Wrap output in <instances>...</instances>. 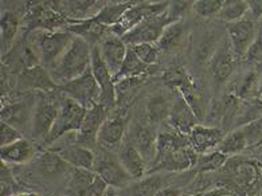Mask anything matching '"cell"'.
Here are the masks:
<instances>
[{
    "instance_id": "1",
    "label": "cell",
    "mask_w": 262,
    "mask_h": 196,
    "mask_svg": "<svg viewBox=\"0 0 262 196\" xmlns=\"http://www.w3.org/2000/svg\"><path fill=\"white\" fill-rule=\"evenodd\" d=\"M92 66V46L82 38L76 36L66 53L51 68V77L58 86L78 78Z\"/></svg>"
},
{
    "instance_id": "2",
    "label": "cell",
    "mask_w": 262,
    "mask_h": 196,
    "mask_svg": "<svg viewBox=\"0 0 262 196\" xmlns=\"http://www.w3.org/2000/svg\"><path fill=\"white\" fill-rule=\"evenodd\" d=\"M164 82L179 94L183 97L186 102L191 106V109L196 114L198 120L203 118L205 114V103H203V97L198 89L194 78L184 70L182 66H175L169 69L164 74Z\"/></svg>"
},
{
    "instance_id": "3",
    "label": "cell",
    "mask_w": 262,
    "mask_h": 196,
    "mask_svg": "<svg viewBox=\"0 0 262 196\" xmlns=\"http://www.w3.org/2000/svg\"><path fill=\"white\" fill-rule=\"evenodd\" d=\"M61 109V101L57 97L51 96V93H38L34 107L33 121H31V135L35 140H45L50 135L51 129L54 126L55 120Z\"/></svg>"
},
{
    "instance_id": "4",
    "label": "cell",
    "mask_w": 262,
    "mask_h": 196,
    "mask_svg": "<svg viewBox=\"0 0 262 196\" xmlns=\"http://www.w3.org/2000/svg\"><path fill=\"white\" fill-rule=\"evenodd\" d=\"M85 114H86V109L82 105H79L72 98L63 96L55 124L51 129L50 135L47 136V139L45 140V144L50 145V144L55 143L58 139L63 137L66 133L78 132L81 125H82Z\"/></svg>"
},
{
    "instance_id": "5",
    "label": "cell",
    "mask_w": 262,
    "mask_h": 196,
    "mask_svg": "<svg viewBox=\"0 0 262 196\" xmlns=\"http://www.w3.org/2000/svg\"><path fill=\"white\" fill-rule=\"evenodd\" d=\"M171 2H162V3H149V2H135L132 7L122 15V18L116 23L111 29V34L116 36L125 35L126 32H129L135 27L143 23L149 18L162 15L163 12L168 10Z\"/></svg>"
},
{
    "instance_id": "6",
    "label": "cell",
    "mask_w": 262,
    "mask_h": 196,
    "mask_svg": "<svg viewBox=\"0 0 262 196\" xmlns=\"http://www.w3.org/2000/svg\"><path fill=\"white\" fill-rule=\"evenodd\" d=\"M76 35L65 31H42L38 39V53L43 66L53 68L66 53Z\"/></svg>"
},
{
    "instance_id": "7",
    "label": "cell",
    "mask_w": 262,
    "mask_h": 196,
    "mask_svg": "<svg viewBox=\"0 0 262 196\" xmlns=\"http://www.w3.org/2000/svg\"><path fill=\"white\" fill-rule=\"evenodd\" d=\"M61 89L63 96L74 100L79 105H82L85 109H89L100 102L101 90L93 73H92V69H89L85 74L78 78L62 85Z\"/></svg>"
},
{
    "instance_id": "8",
    "label": "cell",
    "mask_w": 262,
    "mask_h": 196,
    "mask_svg": "<svg viewBox=\"0 0 262 196\" xmlns=\"http://www.w3.org/2000/svg\"><path fill=\"white\" fill-rule=\"evenodd\" d=\"M173 21L176 20L167 10L162 15L147 19L129 32H126L122 36V40L126 43V46H135L141 43H158L165 27Z\"/></svg>"
},
{
    "instance_id": "9",
    "label": "cell",
    "mask_w": 262,
    "mask_h": 196,
    "mask_svg": "<svg viewBox=\"0 0 262 196\" xmlns=\"http://www.w3.org/2000/svg\"><path fill=\"white\" fill-rule=\"evenodd\" d=\"M26 21L31 31H57L68 27L69 20L58 12L51 3H31L26 14Z\"/></svg>"
},
{
    "instance_id": "10",
    "label": "cell",
    "mask_w": 262,
    "mask_h": 196,
    "mask_svg": "<svg viewBox=\"0 0 262 196\" xmlns=\"http://www.w3.org/2000/svg\"><path fill=\"white\" fill-rule=\"evenodd\" d=\"M90 69H92V73H93L94 78L97 81L101 90L100 102L98 103L104 105L108 109L115 106L117 103L115 78H113L108 66L102 61L98 46H92V66H90Z\"/></svg>"
},
{
    "instance_id": "11",
    "label": "cell",
    "mask_w": 262,
    "mask_h": 196,
    "mask_svg": "<svg viewBox=\"0 0 262 196\" xmlns=\"http://www.w3.org/2000/svg\"><path fill=\"white\" fill-rule=\"evenodd\" d=\"M257 31L258 26H255L254 20L249 16H245L244 19L234 23H227L226 32L235 57H246L251 43L254 42L257 36Z\"/></svg>"
},
{
    "instance_id": "12",
    "label": "cell",
    "mask_w": 262,
    "mask_h": 196,
    "mask_svg": "<svg viewBox=\"0 0 262 196\" xmlns=\"http://www.w3.org/2000/svg\"><path fill=\"white\" fill-rule=\"evenodd\" d=\"M198 160V154L194 150L191 143L183 144L179 148L164 156L156 157L152 163L151 172L167 171V172H182L188 168L194 167Z\"/></svg>"
},
{
    "instance_id": "13",
    "label": "cell",
    "mask_w": 262,
    "mask_h": 196,
    "mask_svg": "<svg viewBox=\"0 0 262 196\" xmlns=\"http://www.w3.org/2000/svg\"><path fill=\"white\" fill-rule=\"evenodd\" d=\"M94 172L104 180L109 187L115 189H124L133 182L132 178L120 163L119 157L104 154L96 157Z\"/></svg>"
},
{
    "instance_id": "14",
    "label": "cell",
    "mask_w": 262,
    "mask_h": 196,
    "mask_svg": "<svg viewBox=\"0 0 262 196\" xmlns=\"http://www.w3.org/2000/svg\"><path fill=\"white\" fill-rule=\"evenodd\" d=\"M109 118L108 107L96 103L92 107L86 109V114L83 117L82 125L77 132L76 136V144L89 148L97 143L98 132H100L101 126L104 122Z\"/></svg>"
},
{
    "instance_id": "15",
    "label": "cell",
    "mask_w": 262,
    "mask_h": 196,
    "mask_svg": "<svg viewBox=\"0 0 262 196\" xmlns=\"http://www.w3.org/2000/svg\"><path fill=\"white\" fill-rule=\"evenodd\" d=\"M18 86L20 90H35L38 93H54L58 88L51 77V73L43 64L25 69L18 78Z\"/></svg>"
},
{
    "instance_id": "16",
    "label": "cell",
    "mask_w": 262,
    "mask_h": 196,
    "mask_svg": "<svg viewBox=\"0 0 262 196\" xmlns=\"http://www.w3.org/2000/svg\"><path fill=\"white\" fill-rule=\"evenodd\" d=\"M98 50H100L102 61L108 66L113 78H115L116 75L120 73L122 63L125 61L126 53H128L126 43L120 36L111 34L98 45Z\"/></svg>"
},
{
    "instance_id": "17",
    "label": "cell",
    "mask_w": 262,
    "mask_h": 196,
    "mask_svg": "<svg viewBox=\"0 0 262 196\" xmlns=\"http://www.w3.org/2000/svg\"><path fill=\"white\" fill-rule=\"evenodd\" d=\"M226 165H229L226 163ZM227 171L230 172L233 182L237 184L239 189L244 191V195L246 196L250 188L254 186L262 178L261 165L257 161L251 160H233V165H229Z\"/></svg>"
},
{
    "instance_id": "18",
    "label": "cell",
    "mask_w": 262,
    "mask_h": 196,
    "mask_svg": "<svg viewBox=\"0 0 262 196\" xmlns=\"http://www.w3.org/2000/svg\"><path fill=\"white\" fill-rule=\"evenodd\" d=\"M34 107H35V103L33 105V102H30V98L3 105L0 112L2 122L11 125L22 132L29 125L31 126Z\"/></svg>"
},
{
    "instance_id": "19",
    "label": "cell",
    "mask_w": 262,
    "mask_h": 196,
    "mask_svg": "<svg viewBox=\"0 0 262 196\" xmlns=\"http://www.w3.org/2000/svg\"><path fill=\"white\" fill-rule=\"evenodd\" d=\"M158 137L159 133L154 125L139 124L133 128L129 141L139 149L144 160L152 164L158 154Z\"/></svg>"
},
{
    "instance_id": "20",
    "label": "cell",
    "mask_w": 262,
    "mask_h": 196,
    "mask_svg": "<svg viewBox=\"0 0 262 196\" xmlns=\"http://www.w3.org/2000/svg\"><path fill=\"white\" fill-rule=\"evenodd\" d=\"M223 139H225V135L221 129L205 126L201 124H198L192 129V132L188 135V140L198 156L218 149Z\"/></svg>"
},
{
    "instance_id": "21",
    "label": "cell",
    "mask_w": 262,
    "mask_h": 196,
    "mask_svg": "<svg viewBox=\"0 0 262 196\" xmlns=\"http://www.w3.org/2000/svg\"><path fill=\"white\" fill-rule=\"evenodd\" d=\"M199 120H198L196 114L194 113V111L191 109V106L186 102L183 97H176L172 102V107H171L168 124L180 135L188 136L192 132V129L196 126Z\"/></svg>"
},
{
    "instance_id": "22",
    "label": "cell",
    "mask_w": 262,
    "mask_h": 196,
    "mask_svg": "<svg viewBox=\"0 0 262 196\" xmlns=\"http://www.w3.org/2000/svg\"><path fill=\"white\" fill-rule=\"evenodd\" d=\"M128 126V118L125 116L109 117L98 132L97 143L105 149H113L116 146H121L124 143V136Z\"/></svg>"
},
{
    "instance_id": "23",
    "label": "cell",
    "mask_w": 262,
    "mask_h": 196,
    "mask_svg": "<svg viewBox=\"0 0 262 196\" xmlns=\"http://www.w3.org/2000/svg\"><path fill=\"white\" fill-rule=\"evenodd\" d=\"M117 157H119L124 169L132 178L133 182L144 179V176L147 173V161L144 160V157L141 156L139 149L130 143L129 140H126L121 144Z\"/></svg>"
},
{
    "instance_id": "24",
    "label": "cell",
    "mask_w": 262,
    "mask_h": 196,
    "mask_svg": "<svg viewBox=\"0 0 262 196\" xmlns=\"http://www.w3.org/2000/svg\"><path fill=\"white\" fill-rule=\"evenodd\" d=\"M66 30L72 32L73 35L85 39L89 45L101 43L106 38L108 32L111 34V29L96 21L93 18L86 20H70Z\"/></svg>"
},
{
    "instance_id": "25",
    "label": "cell",
    "mask_w": 262,
    "mask_h": 196,
    "mask_svg": "<svg viewBox=\"0 0 262 196\" xmlns=\"http://www.w3.org/2000/svg\"><path fill=\"white\" fill-rule=\"evenodd\" d=\"M235 58L237 57H235L229 40L225 42V45L219 50H216L211 59V74L216 82H225L231 75Z\"/></svg>"
},
{
    "instance_id": "26",
    "label": "cell",
    "mask_w": 262,
    "mask_h": 196,
    "mask_svg": "<svg viewBox=\"0 0 262 196\" xmlns=\"http://www.w3.org/2000/svg\"><path fill=\"white\" fill-rule=\"evenodd\" d=\"M34 155H35L34 144L26 139L19 140L11 145L2 146V149H0L2 163L7 165H20L29 163L34 157Z\"/></svg>"
},
{
    "instance_id": "27",
    "label": "cell",
    "mask_w": 262,
    "mask_h": 196,
    "mask_svg": "<svg viewBox=\"0 0 262 196\" xmlns=\"http://www.w3.org/2000/svg\"><path fill=\"white\" fill-rule=\"evenodd\" d=\"M58 154L68 163L72 168H81V169H88V171H94L96 167V156L89 148L82 145L68 146L63 148Z\"/></svg>"
},
{
    "instance_id": "28",
    "label": "cell",
    "mask_w": 262,
    "mask_h": 196,
    "mask_svg": "<svg viewBox=\"0 0 262 196\" xmlns=\"http://www.w3.org/2000/svg\"><path fill=\"white\" fill-rule=\"evenodd\" d=\"M97 173L94 171L73 168L72 176L68 184V196H86L90 186L93 184Z\"/></svg>"
},
{
    "instance_id": "29",
    "label": "cell",
    "mask_w": 262,
    "mask_h": 196,
    "mask_svg": "<svg viewBox=\"0 0 262 196\" xmlns=\"http://www.w3.org/2000/svg\"><path fill=\"white\" fill-rule=\"evenodd\" d=\"M184 34H186V26L183 20L173 21L165 27L156 46L159 47V50L163 51L175 50L180 46V43L183 42Z\"/></svg>"
},
{
    "instance_id": "30",
    "label": "cell",
    "mask_w": 262,
    "mask_h": 196,
    "mask_svg": "<svg viewBox=\"0 0 262 196\" xmlns=\"http://www.w3.org/2000/svg\"><path fill=\"white\" fill-rule=\"evenodd\" d=\"M70 165L58 152H45L38 159V168L46 178H57L68 171Z\"/></svg>"
},
{
    "instance_id": "31",
    "label": "cell",
    "mask_w": 262,
    "mask_h": 196,
    "mask_svg": "<svg viewBox=\"0 0 262 196\" xmlns=\"http://www.w3.org/2000/svg\"><path fill=\"white\" fill-rule=\"evenodd\" d=\"M261 78L258 72H249L239 79L234 89V96L241 101L258 100V90Z\"/></svg>"
},
{
    "instance_id": "32",
    "label": "cell",
    "mask_w": 262,
    "mask_h": 196,
    "mask_svg": "<svg viewBox=\"0 0 262 196\" xmlns=\"http://www.w3.org/2000/svg\"><path fill=\"white\" fill-rule=\"evenodd\" d=\"M149 66L139 59L136 54L133 53V50L128 46V53H126L125 61L122 63L121 70L115 77V83L125 78H143L144 74H147Z\"/></svg>"
},
{
    "instance_id": "33",
    "label": "cell",
    "mask_w": 262,
    "mask_h": 196,
    "mask_svg": "<svg viewBox=\"0 0 262 196\" xmlns=\"http://www.w3.org/2000/svg\"><path fill=\"white\" fill-rule=\"evenodd\" d=\"M135 2H122V3H106L104 8L94 16V20L105 27L112 29L122 18V15L129 10Z\"/></svg>"
},
{
    "instance_id": "34",
    "label": "cell",
    "mask_w": 262,
    "mask_h": 196,
    "mask_svg": "<svg viewBox=\"0 0 262 196\" xmlns=\"http://www.w3.org/2000/svg\"><path fill=\"white\" fill-rule=\"evenodd\" d=\"M249 148L250 146H249L248 137L245 135L244 128L239 126V128L234 129L233 132H230L227 136H225L223 141L218 146V150L223 152L227 156H231V155L242 154Z\"/></svg>"
},
{
    "instance_id": "35",
    "label": "cell",
    "mask_w": 262,
    "mask_h": 196,
    "mask_svg": "<svg viewBox=\"0 0 262 196\" xmlns=\"http://www.w3.org/2000/svg\"><path fill=\"white\" fill-rule=\"evenodd\" d=\"M0 30H2V47L3 54L10 51L15 38L19 31V18L12 12H4L0 20Z\"/></svg>"
},
{
    "instance_id": "36",
    "label": "cell",
    "mask_w": 262,
    "mask_h": 196,
    "mask_svg": "<svg viewBox=\"0 0 262 196\" xmlns=\"http://www.w3.org/2000/svg\"><path fill=\"white\" fill-rule=\"evenodd\" d=\"M250 11L249 2H242V0H225L223 6L218 14V18L221 20L227 23H234L245 16H248V12Z\"/></svg>"
},
{
    "instance_id": "37",
    "label": "cell",
    "mask_w": 262,
    "mask_h": 196,
    "mask_svg": "<svg viewBox=\"0 0 262 196\" xmlns=\"http://www.w3.org/2000/svg\"><path fill=\"white\" fill-rule=\"evenodd\" d=\"M172 103L169 102L165 97L163 96H154L148 102V118L149 124L155 125L162 124L165 120H168L169 113H171Z\"/></svg>"
},
{
    "instance_id": "38",
    "label": "cell",
    "mask_w": 262,
    "mask_h": 196,
    "mask_svg": "<svg viewBox=\"0 0 262 196\" xmlns=\"http://www.w3.org/2000/svg\"><path fill=\"white\" fill-rule=\"evenodd\" d=\"M227 161H229V156L221 152V150L215 149L212 152H208V154L199 155L194 167L196 172L206 173V172L218 171V169L226 165Z\"/></svg>"
},
{
    "instance_id": "39",
    "label": "cell",
    "mask_w": 262,
    "mask_h": 196,
    "mask_svg": "<svg viewBox=\"0 0 262 196\" xmlns=\"http://www.w3.org/2000/svg\"><path fill=\"white\" fill-rule=\"evenodd\" d=\"M143 78H125L116 82V97H117V103L128 102L135 97L137 90L143 85Z\"/></svg>"
},
{
    "instance_id": "40",
    "label": "cell",
    "mask_w": 262,
    "mask_h": 196,
    "mask_svg": "<svg viewBox=\"0 0 262 196\" xmlns=\"http://www.w3.org/2000/svg\"><path fill=\"white\" fill-rule=\"evenodd\" d=\"M136 54L139 59L147 66H152L158 62L159 59V47L155 46L154 43H141V45H135L129 46Z\"/></svg>"
},
{
    "instance_id": "41",
    "label": "cell",
    "mask_w": 262,
    "mask_h": 196,
    "mask_svg": "<svg viewBox=\"0 0 262 196\" xmlns=\"http://www.w3.org/2000/svg\"><path fill=\"white\" fill-rule=\"evenodd\" d=\"M223 6V0H196L192 3V10L202 18L218 16Z\"/></svg>"
},
{
    "instance_id": "42",
    "label": "cell",
    "mask_w": 262,
    "mask_h": 196,
    "mask_svg": "<svg viewBox=\"0 0 262 196\" xmlns=\"http://www.w3.org/2000/svg\"><path fill=\"white\" fill-rule=\"evenodd\" d=\"M16 187L18 186H16V183H15L14 178H12L10 167L2 163V168H0V196L18 195V193H15L18 191Z\"/></svg>"
},
{
    "instance_id": "43",
    "label": "cell",
    "mask_w": 262,
    "mask_h": 196,
    "mask_svg": "<svg viewBox=\"0 0 262 196\" xmlns=\"http://www.w3.org/2000/svg\"><path fill=\"white\" fill-rule=\"evenodd\" d=\"M25 139L19 129L14 128L6 122H0V146H7Z\"/></svg>"
},
{
    "instance_id": "44",
    "label": "cell",
    "mask_w": 262,
    "mask_h": 196,
    "mask_svg": "<svg viewBox=\"0 0 262 196\" xmlns=\"http://www.w3.org/2000/svg\"><path fill=\"white\" fill-rule=\"evenodd\" d=\"M246 59L251 63L262 64V20L258 21V31L254 42L251 43L250 49L246 54Z\"/></svg>"
},
{
    "instance_id": "45",
    "label": "cell",
    "mask_w": 262,
    "mask_h": 196,
    "mask_svg": "<svg viewBox=\"0 0 262 196\" xmlns=\"http://www.w3.org/2000/svg\"><path fill=\"white\" fill-rule=\"evenodd\" d=\"M108 188H109L108 184H106V183H105L104 180L97 175L96 176V179H94L93 184L90 186L86 196H104Z\"/></svg>"
},
{
    "instance_id": "46",
    "label": "cell",
    "mask_w": 262,
    "mask_h": 196,
    "mask_svg": "<svg viewBox=\"0 0 262 196\" xmlns=\"http://www.w3.org/2000/svg\"><path fill=\"white\" fill-rule=\"evenodd\" d=\"M202 196H241L239 193L235 192L234 189L229 187H215V188L210 189L207 192L202 193Z\"/></svg>"
},
{
    "instance_id": "47",
    "label": "cell",
    "mask_w": 262,
    "mask_h": 196,
    "mask_svg": "<svg viewBox=\"0 0 262 196\" xmlns=\"http://www.w3.org/2000/svg\"><path fill=\"white\" fill-rule=\"evenodd\" d=\"M183 195V191L178 187H173V186H165L163 187L160 191L155 196H182Z\"/></svg>"
},
{
    "instance_id": "48",
    "label": "cell",
    "mask_w": 262,
    "mask_h": 196,
    "mask_svg": "<svg viewBox=\"0 0 262 196\" xmlns=\"http://www.w3.org/2000/svg\"><path fill=\"white\" fill-rule=\"evenodd\" d=\"M246 196H262V178L255 183L254 186L251 187Z\"/></svg>"
},
{
    "instance_id": "49",
    "label": "cell",
    "mask_w": 262,
    "mask_h": 196,
    "mask_svg": "<svg viewBox=\"0 0 262 196\" xmlns=\"http://www.w3.org/2000/svg\"><path fill=\"white\" fill-rule=\"evenodd\" d=\"M250 11L254 14V16H261L262 15V2H249Z\"/></svg>"
},
{
    "instance_id": "50",
    "label": "cell",
    "mask_w": 262,
    "mask_h": 196,
    "mask_svg": "<svg viewBox=\"0 0 262 196\" xmlns=\"http://www.w3.org/2000/svg\"><path fill=\"white\" fill-rule=\"evenodd\" d=\"M104 196H119V195H117V192L115 191V188L109 187V188L106 189V192H105Z\"/></svg>"
},
{
    "instance_id": "51",
    "label": "cell",
    "mask_w": 262,
    "mask_h": 196,
    "mask_svg": "<svg viewBox=\"0 0 262 196\" xmlns=\"http://www.w3.org/2000/svg\"><path fill=\"white\" fill-rule=\"evenodd\" d=\"M15 196H38V195L34 192H19L18 195H15Z\"/></svg>"
},
{
    "instance_id": "52",
    "label": "cell",
    "mask_w": 262,
    "mask_h": 196,
    "mask_svg": "<svg viewBox=\"0 0 262 196\" xmlns=\"http://www.w3.org/2000/svg\"><path fill=\"white\" fill-rule=\"evenodd\" d=\"M258 100L262 102V78H261V83H259V90H258Z\"/></svg>"
},
{
    "instance_id": "53",
    "label": "cell",
    "mask_w": 262,
    "mask_h": 196,
    "mask_svg": "<svg viewBox=\"0 0 262 196\" xmlns=\"http://www.w3.org/2000/svg\"><path fill=\"white\" fill-rule=\"evenodd\" d=\"M182 196H202V195H190V193H183Z\"/></svg>"
}]
</instances>
